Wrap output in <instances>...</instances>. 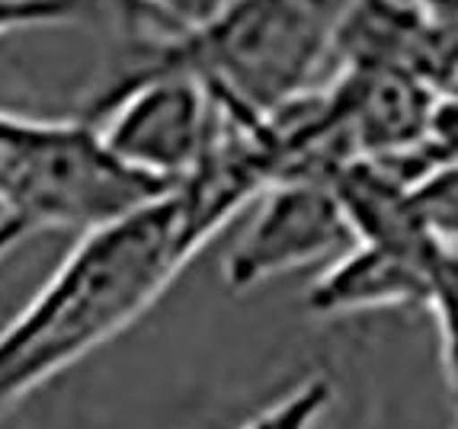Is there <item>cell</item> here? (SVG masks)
<instances>
[{"instance_id": "6da1fadb", "label": "cell", "mask_w": 458, "mask_h": 429, "mask_svg": "<svg viewBox=\"0 0 458 429\" xmlns=\"http://www.w3.org/2000/svg\"><path fill=\"white\" fill-rule=\"evenodd\" d=\"M196 253L174 189L84 231L0 330V414L148 315Z\"/></svg>"}, {"instance_id": "7a4b0ae2", "label": "cell", "mask_w": 458, "mask_h": 429, "mask_svg": "<svg viewBox=\"0 0 458 429\" xmlns=\"http://www.w3.org/2000/svg\"><path fill=\"white\" fill-rule=\"evenodd\" d=\"M350 0H228L202 23L138 42L115 71H180L218 106L267 115L314 90Z\"/></svg>"}, {"instance_id": "3957f363", "label": "cell", "mask_w": 458, "mask_h": 429, "mask_svg": "<svg viewBox=\"0 0 458 429\" xmlns=\"http://www.w3.org/2000/svg\"><path fill=\"white\" fill-rule=\"evenodd\" d=\"M170 192L125 167L99 129L0 109V214L30 231H84Z\"/></svg>"}, {"instance_id": "277c9868", "label": "cell", "mask_w": 458, "mask_h": 429, "mask_svg": "<svg viewBox=\"0 0 458 429\" xmlns=\"http://www.w3.org/2000/svg\"><path fill=\"white\" fill-rule=\"evenodd\" d=\"M81 115L125 167L174 189L206 151L215 100L180 71H113Z\"/></svg>"}, {"instance_id": "5b68a950", "label": "cell", "mask_w": 458, "mask_h": 429, "mask_svg": "<svg viewBox=\"0 0 458 429\" xmlns=\"http://www.w3.org/2000/svg\"><path fill=\"white\" fill-rule=\"evenodd\" d=\"M352 244L336 192L324 180H283L260 199L222 263L231 291H250L311 263L334 260Z\"/></svg>"}, {"instance_id": "8992f818", "label": "cell", "mask_w": 458, "mask_h": 429, "mask_svg": "<svg viewBox=\"0 0 458 429\" xmlns=\"http://www.w3.org/2000/svg\"><path fill=\"white\" fill-rule=\"evenodd\" d=\"M429 266L433 263L413 260L407 253L352 240L318 273V279L308 289L305 305L318 317L423 307L429 291Z\"/></svg>"}, {"instance_id": "52a82bcc", "label": "cell", "mask_w": 458, "mask_h": 429, "mask_svg": "<svg viewBox=\"0 0 458 429\" xmlns=\"http://www.w3.org/2000/svg\"><path fill=\"white\" fill-rule=\"evenodd\" d=\"M436 321L439 362L452 407V429H458V240H443L429 266V291L423 305Z\"/></svg>"}, {"instance_id": "ba28073f", "label": "cell", "mask_w": 458, "mask_h": 429, "mask_svg": "<svg viewBox=\"0 0 458 429\" xmlns=\"http://www.w3.org/2000/svg\"><path fill=\"white\" fill-rule=\"evenodd\" d=\"M336 400V388L327 375H308L289 394L263 407L237 429H318Z\"/></svg>"}, {"instance_id": "9c48e42d", "label": "cell", "mask_w": 458, "mask_h": 429, "mask_svg": "<svg viewBox=\"0 0 458 429\" xmlns=\"http://www.w3.org/2000/svg\"><path fill=\"white\" fill-rule=\"evenodd\" d=\"M423 222L439 240H458V157L433 164L411 183Z\"/></svg>"}, {"instance_id": "30bf717a", "label": "cell", "mask_w": 458, "mask_h": 429, "mask_svg": "<svg viewBox=\"0 0 458 429\" xmlns=\"http://www.w3.org/2000/svg\"><path fill=\"white\" fill-rule=\"evenodd\" d=\"M97 16V0H0V36Z\"/></svg>"}, {"instance_id": "8fae6325", "label": "cell", "mask_w": 458, "mask_h": 429, "mask_svg": "<svg viewBox=\"0 0 458 429\" xmlns=\"http://www.w3.org/2000/svg\"><path fill=\"white\" fill-rule=\"evenodd\" d=\"M138 7H148L154 16H161L176 29L192 23H202L206 16H212L218 7H225L228 0H135Z\"/></svg>"}, {"instance_id": "7c38bea8", "label": "cell", "mask_w": 458, "mask_h": 429, "mask_svg": "<svg viewBox=\"0 0 458 429\" xmlns=\"http://www.w3.org/2000/svg\"><path fill=\"white\" fill-rule=\"evenodd\" d=\"M26 234H32V231L26 228L23 222H16L10 214H0V260H4L20 240H26Z\"/></svg>"}]
</instances>
